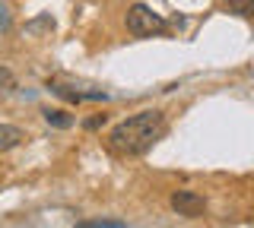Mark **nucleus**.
I'll list each match as a JSON object with an SVG mask.
<instances>
[{"instance_id": "9b49d317", "label": "nucleus", "mask_w": 254, "mask_h": 228, "mask_svg": "<svg viewBox=\"0 0 254 228\" xmlns=\"http://www.w3.org/2000/svg\"><path fill=\"white\" fill-rule=\"evenodd\" d=\"M0 178H3V168H0Z\"/></svg>"}, {"instance_id": "39448f33", "label": "nucleus", "mask_w": 254, "mask_h": 228, "mask_svg": "<svg viewBox=\"0 0 254 228\" xmlns=\"http://www.w3.org/2000/svg\"><path fill=\"white\" fill-rule=\"evenodd\" d=\"M45 121L51 124V127H58V130H70L73 127V117H70L67 111H61V108H45Z\"/></svg>"}, {"instance_id": "6e6552de", "label": "nucleus", "mask_w": 254, "mask_h": 228, "mask_svg": "<svg viewBox=\"0 0 254 228\" xmlns=\"http://www.w3.org/2000/svg\"><path fill=\"white\" fill-rule=\"evenodd\" d=\"M13 89H16V76L6 67H0V95H10Z\"/></svg>"}, {"instance_id": "423d86ee", "label": "nucleus", "mask_w": 254, "mask_h": 228, "mask_svg": "<svg viewBox=\"0 0 254 228\" xmlns=\"http://www.w3.org/2000/svg\"><path fill=\"white\" fill-rule=\"evenodd\" d=\"M229 3V13H235V16H254V0H226Z\"/></svg>"}, {"instance_id": "9d476101", "label": "nucleus", "mask_w": 254, "mask_h": 228, "mask_svg": "<svg viewBox=\"0 0 254 228\" xmlns=\"http://www.w3.org/2000/svg\"><path fill=\"white\" fill-rule=\"evenodd\" d=\"M0 29H3V32L10 29V13H6V6H3V3H0Z\"/></svg>"}, {"instance_id": "f257e3e1", "label": "nucleus", "mask_w": 254, "mask_h": 228, "mask_svg": "<svg viewBox=\"0 0 254 228\" xmlns=\"http://www.w3.org/2000/svg\"><path fill=\"white\" fill-rule=\"evenodd\" d=\"M162 133H165L162 111H140V114L127 117V121H121L108 133V152L121 155V159H133V155L146 152Z\"/></svg>"}, {"instance_id": "f03ea898", "label": "nucleus", "mask_w": 254, "mask_h": 228, "mask_svg": "<svg viewBox=\"0 0 254 228\" xmlns=\"http://www.w3.org/2000/svg\"><path fill=\"white\" fill-rule=\"evenodd\" d=\"M127 32L133 38H153V35L169 32V22L159 16V13H153L146 3H133L127 10Z\"/></svg>"}, {"instance_id": "1a4fd4ad", "label": "nucleus", "mask_w": 254, "mask_h": 228, "mask_svg": "<svg viewBox=\"0 0 254 228\" xmlns=\"http://www.w3.org/2000/svg\"><path fill=\"white\" fill-rule=\"evenodd\" d=\"M102 124H105V114H95V117H89V121L83 124V127H86V130H99Z\"/></svg>"}, {"instance_id": "0eeeda50", "label": "nucleus", "mask_w": 254, "mask_h": 228, "mask_svg": "<svg viewBox=\"0 0 254 228\" xmlns=\"http://www.w3.org/2000/svg\"><path fill=\"white\" fill-rule=\"evenodd\" d=\"M76 228H124L121 219H92V222H76Z\"/></svg>"}, {"instance_id": "7ed1b4c3", "label": "nucleus", "mask_w": 254, "mask_h": 228, "mask_svg": "<svg viewBox=\"0 0 254 228\" xmlns=\"http://www.w3.org/2000/svg\"><path fill=\"white\" fill-rule=\"evenodd\" d=\"M172 209L178 212V216H185V219H197V216H203L206 200L200 193H194V190H175L172 193Z\"/></svg>"}, {"instance_id": "20e7f679", "label": "nucleus", "mask_w": 254, "mask_h": 228, "mask_svg": "<svg viewBox=\"0 0 254 228\" xmlns=\"http://www.w3.org/2000/svg\"><path fill=\"white\" fill-rule=\"evenodd\" d=\"M26 139V133H22L19 127H13V124H0V152H10V149H16Z\"/></svg>"}]
</instances>
